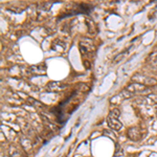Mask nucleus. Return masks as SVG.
<instances>
[{
	"instance_id": "15",
	"label": "nucleus",
	"mask_w": 157,
	"mask_h": 157,
	"mask_svg": "<svg viewBox=\"0 0 157 157\" xmlns=\"http://www.w3.org/2000/svg\"><path fill=\"white\" fill-rule=\"evenodd\" d=\"M148 98H151L152 101H154L155 103H157V95H155V94H149Z\"/></svg>"
},
{
	"instance_id": "13",
	"label": "nucleus",
	"mask_w": 157,
	"mask_h": 157,
	"mask_svg": "<svg viewBox=\"0 0 157 157\" xmlns=\"http://www.w3.org/2000/svg\"><path fill=\"white\" fill-rule=\"evenodd\" d=\"M125 54H126V52H121V54H120V55L116 56V57L114 58V62H115V63H116V62H118L121 58H123L124 56H125Z\"/></svg>"
},
{
	"instance_id": "8",
	"label": "nucleus",
	"mask_w": 157,
	"mask_h": 157,
	"mask_svg": "<svg viewBox=\"0 0 157 157\" xmlns=\"http://www.w3.org/2000/svg\"><path fill=\"white\" fill-rule=\"evenodd\" d=\"M121 115V111L118 110V109H111L110 110V113H109V116H112V117H115V118H117L118 116Z\"/></svg>"
},
{
	"instance_id": "3",
	"label": "nucleus",
	"mask_w": 157,
	"mask_h": 157,
	"mask_svg": "<svg viewBox=\"0 0 157 157\" xmlns=\"http://www.w3.org/2000/svg\"><path fill=\"white\" fill-rule=\"evenodd\" d=\"M66 87V85L62 82H59V81H52V82H49L46 86V89L48 91H52V92H60L62 91L64 88Z\"/></svg>"
},
{
	"instance_id": "4",
	"label": "nucleus",
	"mask_w": 157,
	"mask_h": 157,
	"mask_svg": "<svg viewBox=\"0 0 157 157\" xmlns=\"http://www.w3.org/2000/svg\"><path fill=\"white\" fill-rule=\"evenodd\" d=\"M127 136L129 139L133 141H138L141 138V133L140 130L138 129V127H132L130 129H128L127 131Z\"/></svg>"
},
{
	"instance_id": "9",
	"label": "nucleus",
	"mask_w": 157,
	"mask_h": 157,
	"mask_svg": "<svg viewBox=\"0 0 157 157\" xmlns=\"http://www.w3.org/2000/svg\"><path fill=\"white\" fill-rule=\"evenodd\" d=\"M29 102L32 104V105H34L35 107H37V108H44V106H43L41 103L37 102L36 100H34V98H29Z\"/></svg>"
},
{
	"instance_id": "10",
	"label": "nucleus",
	"mask_w": 157,
	"mask_h": 157,
	"mask_svg": "<svg viewBox=\"0 0 157 157\" xmlns=\"http://www.w3.org/2000/svg\"><path fill=\"white\" fill-rule=\"evenodd\" d=\"M121 94H123V97L126 98H129L132 97V93H131L130 91H128L127 89H124L123 91H121Z\"/></svg>"
},
{
	"instance_id": "2",
	"label": "nucleus",
	"mask_w": 157,
	"mask_h": 157,
	"mask_svg": "<svg viewBox=\"0 0 157 157\" xmlns=\"http://www.w3.org/2000/svg\"><path fill=\"white\" fill-rule=\"evenodd\" d=\"M126 89L128 91H130L131 93H145L148 91L147 86L139 84V83H132V84H129Z\"/></svg>"
},
{
	"instance_id": "12",
	"label": "nucleus",
	"mask_w": 157,
	"mask_h": 157,
	"mask_svg": "<svg viewBox=\"0 0 157 157\" xmlns=\"http://www.w3.org/2000/svg\"><path fill=\"white\" fill-rule=\"evenodd\" d=\"M89 23H90V25H89V33H91V34H93L94 33V30H95V29H94V23H93L91 20H89Z\"/></svg>"
},
{
	"instance_id": "1",
	"label": "nucleus",
	"mask_w": 157,
	"mask_h": 157,
	"mask_svg": "<svg viewBox=\"0 0 157 157\" xmlns=\"http://www.w3.org/2000/svg\"><path fill=\"white\" fill-rule=\"evenodd\" d=\"M132 81H136L139 84H143L145 86H154L157 84V80L156 78H150V77H144L140 75H136L132 78Z\"/></svg>"
},
{
	"instance_id": "11",
	"label": "nucleus",
	"mask_w": 157,
	"mask_h": 157,
	"mask_svg": "<svg viewBox=\"0 0 157 157\" xmlns=\"http://www.w3.org/2000/svg\"><path fill=\"white\" fill-rule=\"evenodd\" d=\"M123 149L121 148L120 146L117 145V144H116V153H114V156L116 157V156H121L123 155Z\"/></svg>"
},
{
	"instance_id": "6",
	"label": "nucleus",
	"mask_w": 157,
	"mask_h": 157,
	"mask_svg": "<svg viewBox=\"0 0 157 157\" xmlns=\"http://www.w3.org/2000/svg\"><path fill=\"white\" fill-rule=\"evenodd\" d=\"M52 49H55L56 52H63L65 49H66V45L64 44V42L60 41V40H55L52 42Z\"/></svg>"
},
{
	"instance_id": "5",
	"label": "nucleus",
	"mask_w": 157,
	"mask_h": 157,
	"mask_svg": "<svg viewBox=\"0 0 157 157\" xmlns=\"http://www.w3.org/2000/svg\"><path fill=\"white\" fill-rule=\"evenodd\" d=\"M108 126L110 127L111 129H113V130L115 131H120L121 128H123V124L121 123L120 121L117 120V118L115 117H112V116H108Z\"/></svg>"
},
{
	"instance_id": "14",
	"label": "nucleus",
	"mask_w": 157,
	"mask_h": 157,
	"mask_svg": "<svg viewBox=\"0 0 157 157\" xmlns=\"http://www.w3.org/2000/svg\"><path fill=\"white\" fill-rule=\"evenodd\" d=\"M42 6H44V10H46V11H48V10L50 9V6H52V3H49V2H48V3H43Z\"/></svg>"
},
{
	"instance_id": "7",
	"label": "nucleus",
	"mask_w": 157,
	"mask_h": 157,
	"mask_svg": "<svg viewBox=\"0 0 157 157\" xmlns=\"http://www.w3.org/2000/svg\"><path fill=\"white\" fill-rule=\"evenodd\" d=\"M77 90H78L80 92H86V91L89 90V87H88V85L84 84V83H80V84L77 85Z\"/></svg>"
}]
</instances>
